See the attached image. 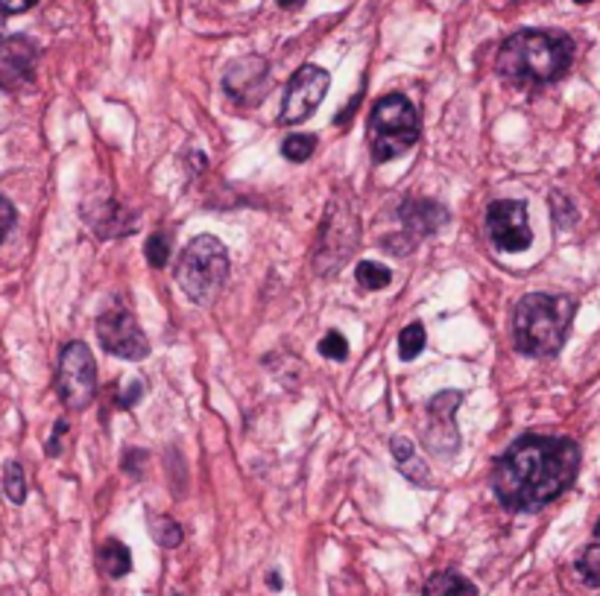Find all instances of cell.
<instances>
[{"label":"cell","mask_w":600,"mask_h":596,"mask_svg":"<svg viewBox=\"0 0 600 596\" xmlns=\"http://www.w3.org/2000/svg\"><path fill=\"white\" fill-rule=\"evenodd\" d=\"M577 570L583 573V579L589 582V585H600V544H591L586 547L577 561Z\"/></svg>","instance_id":"24"},{"label":"cell","mask_w":600,"mask_h":596,"mask_svg":"<svg viewBox=\"0 0 600 596\" xmlns=\"http://www.w3.org/2000/svg\"><path fill=\"white\" fill-rule=\"evenodd\" d=\"M357 281H360V287H366V289H384V287H390L393 272L387 270L384 263L364 261V263H357Z\"/></svg>","instance_id":"19"},{"label":"cell","mask_w":600,"mask_h":596,"mask_svg":"<svg viewBox=\"0 0 600 596\" xmlns=\"http://www.w3.org/2000/svg\"><path fill=\"white\" fill-rule=\"evenodd\" d=\"M142 395H144V383L142 381H130L121 389V395H118V407L130 410V407H135V403L142 401Z\"/></svg>","instance_id":"26"},{"label":"cell","mask_w":600,"mask_h":596,"mask_svg":"<svg viewBox=\"0 0 600 596\" xmlns=\"http://www.w3.org/2000/svg\"><path fill=\"white\" fill-rule=\"evenodd\" d=\"M38 0H0V12L7 15H19V12H27L36 7Z\"/></svg>","instance_id":"28"},{"label":"cell","mask_w":600,"mask_h":596,"mask_svg":"<svg viewBox=\"0 0 600 596\" xmlns=\"http://www.w3.org/2000/svg\"><path fill=\"white\" fill-rule=\"evenodd\" d=\"M577 3H591V0H577Z\"/></svg>","instance_id":"33"},{"label":"cell","mask_w":600,"mask_h":596,"mask_svg":"<svg viewBox=\"0 0 600 596\" xmlns=\"http://www.w3.org/2000/svg\"><path fill=\"white\" fill-rule=\"evenodd\" d=\"M36 57V47L29 45L27 38H0V88L19 91L33 83Z\"/></svg>","instance_id":"12"},{"label":"cell","mask_w":600,"mask_h":596,"mask_svg":"<svg viewBox=\"0 0 600 596\" xmlns=\"http://www.w3.org/2000/svg\"><path fill=\"white\" fill-rule=\"evenodd\" d=\"M487 232L492 246L501 252H525L527 246L534 243V232L527 225L525 202H516V199L492 202L487 211Z\"/></svg>","instance_id":"10"},{"label":"cell","mask_w":600,"mask_h":596,"mask_svg":"<svg viewBox=\"0 0 600 596\" xmlns=\"http://www.w3.org/2000/svg\"><path fill=\"white\" fill-rule=\"evenodd\" d=\"M317 149V138L314 135H291L282 144V156L291 161H308Z\"/></svg>","instance_id":"22"},{"label":"cell","mask_w":600,"mask_h":596,"mask_svg":"<svg viewBox=\"0 0 600 596\" xmlns=\"http://www.w3.org/2000/svg\"><path fill=\"white\" fill-rule=\"evenodd\" d=\"M425 343H428V334H425V327L419 322H413L402 331L399 336V357L402 360H416V357L425 351Z\"/></svg>","instance_id":"18"},{"label":"cell","mask_w":600,"mask_h":596,"mask_svg":"<svg viewBox=\"0 0 600 596\" xmlns=\"http://www.w3.org/2000/svg\"><path fill=\"white\" fill-rule=\"evenodd\" d=\"M319 355L329 357V360H346L348 357V343L346 336L338 334V331H331L319 339Z\"/></svg>","instance_id":"25"},{"label":"cell","mask_w":600,"mask_h":596,"mask_svg":"<svg viewBox=\"0 0 600 596\" xmlns=\"http://www.w3.org/2000/svg\"><path fill=\"white\" fill-rule=\"evenodd\" d=\"M329 85H331L329 71H322V67L317 65H302L299 71L291 76V83H287V94H284V103H282V117H279V121H282L284 126L308 121L310 114L319 109V103L326 100Z\"/></svg>","instance_id":"9"},{"label":"cell","mask_w":600,"mask_h":596,"mask_svg":"<svg viewBox=\"0 0 600 596\" xmlns=\"http://www.w3.org/2000/svg\"><path fill=\"white\" fill-rule=\"evenodd\" d=\"M572 38L548 29H522L498 50L495 67L513 85H544L560 79L572 65Z\"/></svg>","instance_id":"2"},{"label":"cell","mask_w":600,"mask_h":596,"mask_svg":"<svg viewBox=\"0 0 600 596\" xmlns=\"http://www.w3.org/2000/svg\"><path fill=\"white\" fill-rule=\"evenodd\" d=\"M574 319V301L568 296L530 293L513 310V339L522 355L551 357L563 348Z\"/></svg>","instance_id":"3"},{"label":"cell","mask_w":600,"mask_h":596,"mask_svg":"<svg viewBox=\"0 0 600 596\" xmlns=\"http://www.w3.org/2000/svg\"><path fill=\"white\" fill-rule=\"evenodd\" d=\"M595 535H598V538H600V521H598V526H595Z\"/></svg>","instance_id":"32"},{"label":"cell","mask_w":600,"mask_h":596,"mask_svg":"<svg viewBox=\"0 0 600 596\" xmlns=\"http://www.w3.org/2000/svg\"><path fill=\"white\" fill-rule=\"evenodd\" d=\"M100 564H103V570L112 579L126 576L132 570V556L126 550V544H121V541H106L103 550H100Z\"/></svg>","instance_id":"17"},{"label":"cell","mask_w":600,"mask_h":596,"mask_svg":"<svg viewBox=\"0 0 600 596\" xmlns=\"http://www.w3.org/2000/svg\"><path fill=\"white\" fill-rule=\"evenodd\" d=\"M302 3H305V0H279V7H282V10H299Z\"/></svg>","instance_id":"30"},{"label":"cell","mask_w":600,"mask_h":596,"mask_svg":"<svg viewBox=\"0 0 600 596\" xmlns=\"http://www.w3.org/2000/svg\"><path fill=\"white\" fill-rule=\"evenodd\" d=\"M97 339L109 355L132 360V363L150 355V343H147L142 325L126 308L106 310L103 316L97 319Z\"/></svg>","instance_id":"8"},{"label":"cell","mask_w":600,"mask_h":596,"mask_svg":"<svg viewBox=\"0 0 600 596\" xmlns=\"http://www.w3.org/2000/svg\"><path fill=\"white\" fill-rule=\"evenodd\" d=\"M390 450H393L399 474L407 476V480L419 485V488H431V471H428V465H425L423 459L416 457V447H413L411 438L395 436L393 442H390Z\"/></svg>","instance_id":"15"},{"label":"cell","mask_w":600,"mask_h":596,"mask_svg":"<svg viewBox=\"0 0 600 596\" xmlns=\"http://www.w3.org/2000/svg\"><path fill=\"white\" fill-rule=\"evenodd\" d=\"M267 585L275 587V591H279V587H282V579L275 576V573H270V576H267Z\"/></svg>","instance_id":"31"},{"label":"cell","mask_w":600,"mask_h":596,"mask_svg":"<svg viewBox=\"0 0 600 596\" xmlns=\"http://www.w3.org/2000/svg\"><path fill=\"white\" fill-rule=\"evenodd\" d=\"M3 492H7V497H10L12 504H24V500H27V480H24V468H21L19 462H10V465H7Z\"/></svg>","instance_id":"20"},{"label":"cell","mask_w":600,"mask_h":596,"mask_svg":"<svg viewBox=\"0 0 600 596\" xmlns=\"http://www.w3.org/2000/svg\"><path fill=\"white\" fill-rule=\"evenodd\" d=\"M580 468V447L572 438L522 436L498 457L492 492L513 512H539L568 492Z\"/></svg>","instance_id":"1"},{"label":"cell","mask_w":600,"mask_h":596,"mask_svg":"<svg viewBox=\"0 0 600 596\" xmlns=\"http://www.w3.org/2000/svg\"><path fill=\"white\" fill-rule=\"evenodd\" d=\"M57 389L59 401L65 403L68 410H85L88 403L95 401L97 365L85 343H68L65 348H62Z\"/></svg>","instance_id":"7"},{"label":"cell","mask_w":600,"mask_h":596,"mask_svg":"<svg viewBox=\"0 0 600 596\" xmlns=\"http://www.w3.org/2000/svg\"><path fill=\"white\" fill-rule=\"evenodd\" d=\"M147 261H150L152 270H161L164 263L170 261V234L168 232H156L150 234V240H147Z\"/></svg>","instance_id":"23"},{"label":"cell","mask_w":600,"mask_h":596,"mask_svg":"<svg viewBox=\"0 0 600 596\" xmlns=\"http://www.w3.org/2000/svg\"><path fill=\"white\" fill-rule=\"evenodd\" d=\"M463 403V392H440L428 403V427H425V447L433 457H451L460 447V433L454 424V412Z\"/></svg>","instance_id":"11"},{"label":"cell","mask_w":600,"mask_h":596,"mask_svg":"<svg viewBox=\"0 0 600 596\" xmlns=\"http://www.w3.org/2000/svg\"><path fill=\"white\" fill-rule=\"evenodd\" d=\"M173 596H182V594H173Z\"/></svg>","instance_id":"34"},{"label":"cell","mask_w":600,"mask_h":596,"mask_svg":"<svg viewBox=\"0 0 600 596\" xmlns=\"http://www.w3.org/2000/svg\"><path fill=\"white\" fill-rule=\"evenodd\" d=\"M12 225H15V208L0 196V243L7 240V234L12 232Z\"/></svg>","instance_id":"27"},{"label":"cell","mask_w":600,"mask_h":596,"mask_svg":"<svg viewBox=\"0 0 600 596\" xmlns=\"http://www.w3.org/2000/svg\"><path fill=\"white\" fill-rule=\"evenodd\" d=\"M419 112L404 94H387L369 112V149L376 164L399 159L419 144Z\"/></svg>","instance_id":"4"},{"label":"cell","mask_w":600,"mask_h":596,"mask_svg":"<svg viewBox=\"0 0 600 596\" xmlns=\"http://www.w3.org/2000/svg\"><path fill=\"white\" fill-rule=\"evenodd\" d=\"M150 530L152 538L159 541L161 547H179L182 544V526L176 521H170V518H150Z\"/></svg>","instance_id":"21"},{"label":"cell","mask_w":600,"mask_h":596,"mask_svg":"<svg viewBox=\"0 0 600 596\" xmlns=\"http://www.w3.org/2000/svg\"><path fill=\"white\" fill-rule=\"evenodd\" d=\"M357 246V216L348 202H331L329 214L322 220V232H319V249H317V266L319 275H331L338 272L343 263L352 258Z\"/></svg>","instance_id":"6"},{"label":"cell","mask_w":600,"mask_h":596,"mask_svg":"<svg viewBox=\"0 0 600 596\" xmlns=\"http://www.w3.org/2000/svg\"><path fill=\"white\" fill-rule=\"evenodd\" d=\"M229 281V252L211 234H199L179 258L176 284L194 305H211Z\"/></svg>","instance_id":"5"},{"label":"cell","mask_w":600,"mask_h":596,"mask_svg":"<svg viewBox=\"0 0 600 596\" xmlns=\"http://www.w3.org/2000/svg\"><path fill=\"white\" fill-rule=\"evenodd\" d=\"M399 216H402L404 228L413 234V237H428V234L440 232L442 225L449 223V211L431 199H411L399 208Z\"/></svg>","instance_id":"14"},{"label":"cell","mask_w":600,"mask_h":596,"mask_svg":"<svg viewBox=\"0 0 600 596\" xmlns=\"http://www.w3.org/2000/svg\"><path fill=\"white\" fill-rule=\"evenodd\" d=\"M62 433H68V421L65 419L57 421V430H53V436H50V445H48L50 457H57V454H59V442H62Z\"/></svg>","instance_id":"29"},{"label":"cell","mask_w":600,"mask_h":596,"mask_svg":"<svg viewBox=\"0 0 600 596\" xmlns=\"http://www.w3.org/2000/svg\"><path fill=\"white\" fill-rule=\"evenodd\" d=\"M264 79H267V62L258 57L241 59L229 67L223 85L225 94L237 100V103H255L264 94Z\"/></svg>","instance_id":"13"},{"label":"cell","mask_w":600,"mask_h":596,"mask_svg":"<svg viewBox=\"0 0 600 596\" xmlns=\"http://www.w3.org/2000/svg\"><path fill=\"white\" fill-rule=\"evenodd\" d=\"M425 596H478V587L457 570H440L425 582Z\"/></svg>","instance_id":"16"}]
</instances>
